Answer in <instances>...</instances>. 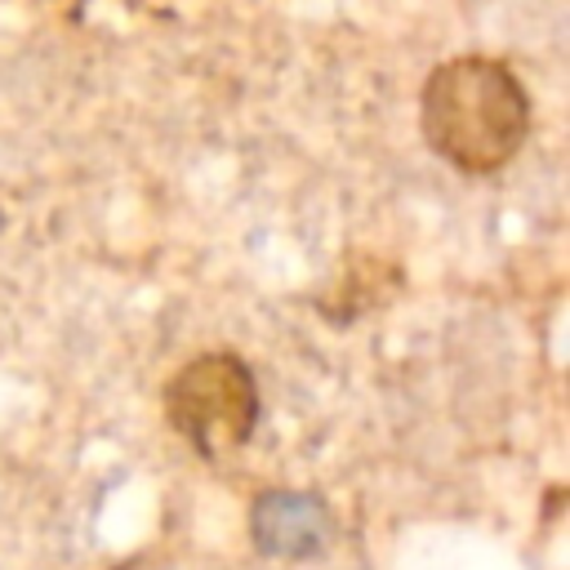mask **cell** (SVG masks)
Masks as SVG:
<instances>
[{"label":"cell","mask_w":570,"mask_h":570,"mask_svg":"<svg viewBox=\"0 0 570 570\" xmlns=\"http://www.w3.org/2000/svg\"><path fill=\"white\" fill-rule=\"evenodd\" d=\"M165 405L169 423L200 454H232L236 445H245L258 414L254 374L232 352H205L174 374Z\"/></svg>","instance_id":"cell-2"},{"label":"cell","mask_w":570,"mask_h":570,"mask_svg":"<svg viewBox=\"0 0 570 570\" xmlns=\"http://www.w3.org/2000/svg\"><path fill=\"white\" fill-rule=\"evenodd\" d=\"M530 129L521 80L494 58L441 62L423 85V138L454 169L490 174L517 156Z\"/></svg>","instance_id":"cell-1"}]
</instances>
